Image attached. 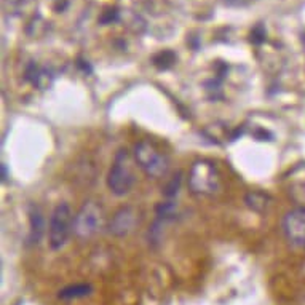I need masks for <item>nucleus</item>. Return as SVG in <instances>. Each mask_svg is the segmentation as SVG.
Returning a JSON list of instances; mask_svg holds the SVG:
<instances>
[{
  "instance_id": "nucleus-17",
  "label": "nucleus",
  "mask_w": 305,
  "mask_h": 305,
  "mask_svg": "<svg viewBox=\"0 0 305 305\" xmlns=\"http://www.w3.org/2000/svg\"><path fill=\"white\" fill-rule=\"evenodd\" d=\"M6 176H8V173H6V165H5V163H2V179H3V181L8 179Z\"/></svg>"
},
{
  "instance_id": "nucleus-8",
  "label": "nucleus",
  "mask_w": 305,
  "mask_h": 305,
  "mask_svg": "<svg viewBox=\"0 0 305 305\" xmlns=\"http://www.w3.org/2000/svg\"><path fill=\"white\" fill-rule=\"evenodd\" d=\"M24 77L27 82H31L34 87H37L40 90L48 88L53 82L51 72H50L47 67H40L39 64H35V62H31V64L26 67Z\"/></svg>"
},
{
  "instance_id": "nucleus-4",
  "label": "nucleus",
  "mask_w": 305,
  "mask_h": 305,
  "mask_svg": "<svg viewBox=\"0 0 305 305\" xmlns=\"http://www.w3.org/2000/svg\"><path fill=\"white\" fill-rule=\"evenodd\" d=\"M74 214L69 204L59 203L50 216L48 224V245L58 251L67 243L70 233L74 232Z\"/></svg>"
},
{
  "instance_id": "nucleus-13",
  "label": "nucleus",
  "mask_w": 305,
  "mask_h": 305,
  "mask_svg": "<svg viewBox=\"0 0 305 305\" xmlns=\"http://www.w3.org/2000/svg\"><path fill=\"white\" fill-rule=\"evenodd\" d=\"M177 214V206L173 202H163L157 206V216L161 221H168V219H173Z\"/></svg>"
},
{
  "instance_id": "nucleus-7",
  "label": "nucleus",
  "mask_w": 305,
  "mask_h": 305,
  "mask_svg": "<svg viewBox=\"0 0 305 305\" xmlns=\"http://www.w3.org/2000/svg\"><path fill=\"white\" fill-rule=\"evenodd\" d=\"M139 222L138 211L131 206L120 208L115 214L112 216L109 222V232L115 237H126L128 233L134 230V227Z\"/></svg>"
},
{
  "instance_id": "nucleus-15",
  "label": "nucleus",
  "mask_w": 305,
  "mask_h": 305,
  "mask_svg": "<svg viewBox=\"0 0 305 305\" xmlns=\"http://www.w3.org/2000/svg\"><path fill=\"white\" fill-rule=\"evenodd\" d=\"M118 18H120V11L117 8H107L101 15L99 21H101L102 24H112V23H115V21H118Z\"/></svg>"
},
{
  "instance_id": "nucleus-14",
  "label": "nucleus",
  "mask_w": 305,
  "mask_h": 305,
  "mask_svg": "<svg viewBox=\"0 0 305 305\" xmlns=\"http://www.w3.org/2000/svg\"><path fill=\"white\" fill-rule=\"evenodd\" d=\"M181 182H182V174H181V173L174 174V176L171 177V179H169V182L165 186V189H163V195H165L166 198H173V197H176L177 194H179Z\"/></svg>"
},
{
  "instance_id": "nucleus-2",
  "label": "nucleus",
  "mask_w": 305,
  "mask_h": 305,
  "mask_svg": "<svg viewBox=\"0 0 305 305\" xmlns=\"http://www.w3.org/2000/svg\"><path fill=\"white\" fill-rule=\"evenodd\" d=\"M133 157L136 160L138 166L143 169L147 176L153 177V179L166 176L169 171L168 157L157 146L152 144L151 141H141V143L134 146Z\"/></svg>"
},
{
  "instance_id": "nucleus-12",
  "label": "nucleus",
  "mask_w": 305,
  "mask_h": 305,
  "mask_svg": "<svg viewBox=\"0 0 305 305\" xmlns=\"http://www.w3.org/2000/svg\"><path fill=\"white\" fill-rule=\"evenodd\" d=\"M176 62V54L169 50H165V51H160L158 54L153 56V64L158 69H168L171 67Z\"/></svg>"
},
{
  "instance_id": "nucleus-3",
  "label": "nucleus",
  "mask_w": 305,
  "mask_h": 305,
  "mask_svg": "<svg viewBox=\"0 0 305 305\" xmlns=\"http://www.w3.org/2000/svg\"><path fill=\"white\" fill-rule=\"evenodd\" d=\"M187 184L197 195H212L221 187V174L211 160H197L189 171Z\"/></svg>"
},
{
  "instance_id": "nucleus-1",
  "label": "nucleus",
  "mask_w": 305,
  "mask_h": 305,
  "mask_svg": "<svg viewBox=\"0 0 305 305\" xmlns=\"http://www.w3.org/2000/svg\"><path fill=\"white\" fill-rule=\"evenodd\" d=\"M134 157L126 149H120L107 174V187L117 197H123L134 186Z\"/></svg>"
},
{
  "instance_id": "nucleus-9",
  "label": "nucleus",
  "mask_w": 305,
  "mask_h": 305,
  "mask_svg": "<svg viewBox=\"0 0 305 305\" xmlns=\"http://www.w3.org/2000/svg\"><path fill=\"white\" fill-rule=\"evenodd\" d=\"M29 241L32 245H37L42 240L45 233V221H44V214L40 212L39 208H32L29 212Z\"/></svg>"
},
{
  "instance_id": "nucleus-11",
  "label": "nucleus",
  "mask_w": 305,
  "mask_h": 305,
  "mask_svg": "<svg viewBox=\"0 0 305 305\" xmlns=\"http://www.w3.org/2000/svg\"><path fill=\"white\" fill-rule=\"evenodd\" d=\"M93 293V286L88 283H80V285H70L64 289L59 291V299H80V297H87Z\"/></svg>"
},
{
  "instance_id": "nucleus-6",
  "label": "nucleus",
  "mask_w": 305,
  "mask_h": 305,
  "mask_svg": "<svg viewBox=\"0 0 305 305\" xmlns=\"http://www.w3.org/2000/svg\"><path fill=\"white\" fill-rule=\"evenodd\" d=\"M283 233L291 245L305 250V206L288 211L283 217Z\"/></svg>"
},
{
  "instance_id": "nucleus-10",
  "label": "nucleus",
  "mask_w": 305,
  "mask_h": 305,
  "mask_svg": "<svg viewBox=\"0 0 305 305\" xmlns=\"http://www.w3.org/2000/svg\"><path fill=\"white\" fill-rule=\"evenodd\" d=\"M270 202H272L270 197L264 192H259V190H256V192H250L245 198V203L248 204V208H251L256 212L267 211L268 206H270Z\"/></svg>"
},
{
  "instance_id": "nucleus-16",
  "label": "nucleus",
  "mask_w": 305,
  "mask_h": 305,
  "mask_svg": "<svg viewBox=\"0 0 305 305\" xmlns=\"http://www.w3.org/2000/svg\"><path fill=\"white\" fill-rule=\"evenodd\" d=\"M264 40H265V29H264V26L259 24V26L254 27L253 32H251V42H253V44L259 45Z\"/></svg>"
},
{
  "instance_id": "nucleus-5",
  "label": "nucleus",
  "mask_w": 305,
  "mask_h": 305,
  "mask_svg": "<svg viewBox=\"0 0 305 305\" xmlns=\"http://www.w3.org/2000/svg\"><path fill=\"white\" fill-rule=\"evenodd\" d=\"M104 209L98 202H85L74 217V233L80 240L91 238L104 227Z\"/></svg>"
}]
</instances>
